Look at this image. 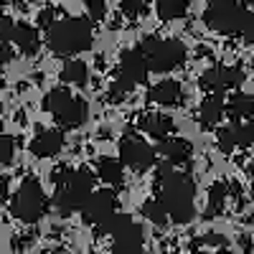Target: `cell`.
Here are the masks:
<instances>
[{"label": "cell", "instance_id": "f1b7e54d", "mask_svg": "<svg viewBox=\"0 0 254 254\" xmlns=\"http://www.w3.org/2000/svg\"><path fill=\"white\" fill-rule=\"evenodd\" d=\"M239 145H242V147L254 145V122H252V120H249L247 125H239Z\"/></svg>", "mask_w": 254, "mask_h": 254}, {"label": "cell", "instance_id": "ba28073f", "mask_svg": "<svg viewBox=\"0 0 254 254\" xmlns=\"http://www.w3.org/2000/svg\"><path fill=\"white\" fill-rule=\"evenodd\" d=\"M147 74H150V69H147V64L142 59V54L137 49L132 51H125L122 59H120V66H117V79L112 84V94L115 99L125 97L127 92H132L137 84H142L147 79Z\"/></svg>", "mask_w": 254, "mask_h": 254}, {"label": "cell", "instance_id": "ac0fdd59", "mask_svg": "<svg viewBox=\"0 0 254 254\" xmlns=\"http://www.w3.org/2000/svg\"><path fill=\"white\" fill-rule=\"evenodd\" d=\"M10 44L18 46L20 54L26 56H33L38 49H41V38H38V31L28 23H15V31H13V41Z\"/></svg>", "mask_w": 254, "mask_h": 254}, {"label": "cell", "instance_id": "9c48e42d", "mask_svg": "<svg viewBox=\"0 0 254 254\" xmlns=\"http://www.w3.org/2000/svg\"><path fill=\"white\" fill-rule=\"evenodd\" d=\"M120 163L135 173H145L155 165V150L137 135H125L120 140Z\"/></svg>", "mask_w": 254, "mask_h": 254}, {"label": "cell", "instance_id": "e0dca14e", "mask_svg": "<svg viewBox=\"0 0 254 254\" xmlns=\"http://www.w3.org/2000/svg\"><path fill=\"white\" fill-rule=\"evenodd\" d=\"M140 130L145 135H150L153 140H165L173 132V120L168 115H160V112H150L140 120Z\"/></svg>", "mask_w": 254, "mask_h": 254}, {"label": "cell", "instance_id": "3957f363", "mask_svg": "<svg viewBox=\"0 0 254 254\" xmlns=\"http://www.w3.org/2000/svg\"><path fill=\"white\" fill-rule=\"evenodd\" d=\"M46 31V44L59 56H74L92 46V23L87 18H61Z\"/></svg>", "mask_w": 254, "mask_h": 254}, {"label": "cell", "instance_id": "44dd1931", "mask_svg": "<svg viewBox=\"0 0 254 254\" xmlns=\"http://www.w3.org/2000/svg\"><path fill=\"white\" fill-rule=\"evenodd\" d=\"M89 79V69H87V64L79 61V59H69L66 64H64V69H61V81L64 84H74V87H84Z\"/></svg>", "mask_w": 254, "mask_h": 254}, {"label": "cell", "instance_id": "1f68e13d", "mask_svg": "<svg viewBox=\"0 0 254 254\" xmlns=\"http://www.w3.org/2000/svg\"><path fill=\"white\" fill-rule=\"evenodd\" d=\"M8 193H10V190H8V178L0 176V206L8 201Z\"/></svg>", "mask_w": 254, "mask_h": 254}, {"label": "cell", "instance_id": "484cf974", "mask_svg": "<svg viewBox=\"0 0 254 254\" xmlns=\"http://www.w3.org/2000/svg\"><path fill=\"white\" fill-rule=\"evenodd\" d=\"M147 5H150V0H122V13L130 20H137L147 10Z\"/></svg>", "mask_w": 254, "mask_h": 254}, {"label": "cell", "instance_id": "6da1fadb", "mask_svg": "<svg viewBox=\"0 0 254 254\" xmlns=\"http://www.w3.org/2000/svg\"><path fill=\"white\" fill-rule=\"evenodd\" d=\"M160 203L165 208L168 219H173L176 224H188L193 219L196 208H193V196H196V186L186 173H178L171 163L160 165Z\"/></svg>", "mask_w": 254, "mask_h": 254}, {"label": "cell", "instance_id": "7c38bea8", "mask_svg": "<svg viewBox=\"0 0 254 254\" xmlns=\"http://www.w3.org/2000/svg\"><path fill=\"white\" fill-rule=\"evenodd\" d=\"M112 249H115V254H145L142 226H137L130 219L122 229H117L112 234Z\"/></svg>", "mask_w": 254, "mask_h": 254}, {"label": "cell", "instance_id": "cb8c5ba5", "mask_svg": "<svg viewBox=\"0 0 254 254\" xmlns=\"http://www.w3.org/2000/svg\"><path fill=\"white\" fill-rule=\"evenodd\" d=\"M219 147L224 153H231L234 147H242L239 145V125H226L219 130Z\"/></svg>", "mask_w": 254, "mask_h": 254}, {"label": "cell", "instance_id": "8fae6325", "mask_svg": "<svg viewBox=\"0 0 254 254\" xmlns=\"http://www.w3.org/2000/svg\"><path fill=\"white\" fill-rule=\"evenodd\" d=\"M242 81H244V71L239 66H219V64H216V66H211V69H206L201 74V79H198L201 89L219 92V94H224L231 87H239Z\"/></svg>", "mask_w": 254, "mask_h": 254}, {"label": "cell", "instance_id": "9a60e30c", "mask_svg": "<svg viewBox=\"0 0 254 254\" xmlns=\"http://www.w3.org/2000/svg\"><path fill=\"white\" fill-rule=\"evenodd\" d=\"M147 99L155 102V104H163V107H178L183 102V87L173 79H165L147 92Z\"/></svg>", "mask_w": 254, "mask_h": 254}, {"label": "cell", "instance_id": "83f0119b", "mask_svg": "<svg viewBox=\"0 0 254 254\" xmlns=\"http://www.w3.org/2000/svg\"><path fill=\"white\" fill-rule=\"evenodd\" d=\"M84 5H87V13L92 20H102L104 13H107V5H104V0H81Z\"/></svg>", "mask_w": 254, "mask_h": 254}, {"label": "cell", "instance_id": "d6a6232c", "mask_svg": "<svg viewBox=\"0 0 254 254\" xmlns=\"http://www.w3.org/2000/svg\"><path fill=\"white\" fill-rule=\"evenodd\" d=\"M249 176H252V188H254V160H252V165H249Z\"/></svg>", "mask_w": 254, "mask_h": 254}, {"label": "cell", "instance_id": "d590c367", "mask_svg": "<svg viewBox=\"0 0 254 254\" xmlns=\"http://www.w3.org/2000/svg\"><path fill=\"white\" fill-rule=\"evenodd\" d=\"M193 254H203V252H193Z\"/></svg>", "mask_w": 254, "mask_h": 254}, {"label": "cell", "instance_id": "f546056e", "mask_svg": "<svg viewBox=\"0 0 254 254\" xmlns=\"http://www.w3.org/2000/svg\"><path fill=\"white\" fill-rule=\"evenodd\" d=\"M13 31H15V23L10 18H0V44H10L13 41Z\"/></svg>", "mask_w": 254, "mask_h": 254}, {"label": "cell", "instance_id": "4316f807", "mask_svg": "<svg viewBox=\"0 0 254 254\" xmlns=\"http://www.w3.org/2000/svg\"><path fill=\"white\" fill-rule=\"evenodd\" d=\"M15 155V140L10 135L0 132V165H8Z\"/></svg>", "mask_w": 254, "mask_h": 254}, {"label": "cell", "instance_id": "7a4b0ae2", "mask_svg": "<svg viewBox=\"0 0 254 254\" xmlns=\"http://www.w3.org/2000/svg\"><path fill=\"white\" fill-rule=\"evenodd\" d=\"M203 23L224 36H252L254 15L247 5L231 3V0H214L203 10Z\"/></svg>", "mask_w": 254, "mask_h": 254}, {"label": "cell", "instance_id": "d6986e66", "mask_svg": "<svg viewBox=\"0 0 254 254\" xmlns=\"http://www.w3.org/2000/svg\"><path fill=\"white\" fill-rule=\"evenodd\" d=\"M226 112L231 120H252L254 117V97L244 92H234L231 99L226 102Z\"/></svg>", "mask_w": 254, "mask_h": 254}, {"label": "cell", "instance_id": "30bf717a", "mask_svg": "<svg viewBox=\"0 0 254 254\" xmlns=\"http://www.w3.org/2000/svg\"><path fill=\"white\" fill-rule=\"evenodd\" d=\"M115 211H117V198H115L112 190H107V188L92 190L89 198L81 206V219L87 224H92V226H99L104 219H110Z\"/></svg>", "mask_w": 254, "mask_h": 254}, {"label": "cell", "instance_id": "5b68a950", "mask_svg": "<svg viewBox=\"0 0 254 254\" xmlns=\"http://www.w3.org/2000/svg\"><path fill=\"white\" fill-rule=\"evenodd\" d=\"M137 51L142 54L145 64L150 71L165 74V71H173L178 66L186 64V44L178 38H160V36H145L140 41Z\"/></svg>", "mask_w": 254, "mask_h": 254}, {"label": "cell", "instance_id": "277c9868", "mask_svg": "<svg viewBox=\"0 0 254 254\" xmlns=\"http://www.w3.org/2000/svg\"><path fill=\"white\" fill-rule=\"evenodd\" d=\"M56 183V196H54V206L59 208L61 216H69L74 211H81L84 201L92 193V173L89 171H71L64 168L54 176Z\"/></svg>", "mask_w": 254, "mask_h": 254}, {"label": "cell", "instance_id": "836d02e7", "mask_svg": "<svg viewBox=\"0 0 254 254\" xmlns=\"http://www.w3.org/2000/svg\"><path fill=\"white\" fill-rule=\"evenodd\" d=\"M231 3H242V5H247V3H254V0H231Z\"/></svg>", "mask_w": 254, "mask_h": 254}, {"label": "cell", "instance_id": "603a6c76", "mask_svg": "<svg viewBox=\"0 0 254 254\" xmlns=\"http://www.w3.org/2000/svg\"><path fill=\"white\" fill-rule=\"evenodd\" d=\"M226 196H229V186H226L224 181H219V183L211 186V190H208V208H206V216H208V219L224 211Z\"/></svg>", "mask_w": 254, "mask_h": 254}, {"label": "cell", "instance_id": "2e32d148", "mask_svg": "<svg viewBox=\"0 0 254 254\" xmlns=\"http://www.w3.org/2000/svg\"><path fill=\"white\" fill-rule=\"evenodd\" d=\"M160 155L165 158V163H171V165H181L190 158V153H193V147H190L188 140L183 137H165L160 140Z\"/></svg>", "mask_w": 254, "mask_h": 254}, {"label": "cell", "instance_id": "5bb4252c", "mask_svg": "<svg viewBox=\"0 0 254 254\" xmlns=\"http://www.w3.org/2000/svg\"><path fill=\"white\" fill-rule=\"evenodd\" d=\"M224 112H226L224 94H219V92H208V97L203 99L201 110H198L201 127H203V130H214V127L219 125V120L224 117Z\"/></svg>", "mask_w": 254, "mask_h": 254}, {"label": "cell", "instance_id": "ffe728a7", "mask_svg": "<svg viewBox=\"0 0 254 254\" xmlns=\"http://www.w3.org/2000/svg\"><path fill=\"white\" fill-rule=\"evenodd\" d=\"M97 173H99V178H102L104 183H107V186H115V188H120L122 181H125L122 163L115 160V158H99V163H97Z\"/></svg>", "mask_w": 254, "mask_h": 254}, {"label": "cell", "instance_id": "52a82bcc", "mask_svg": "<svg viewBox=\"0 0 254 254\" xmlns=\"http://www.w3.org/2000/svg\"><path fill=\"white\" fill-rule=\"evenodd\" d=\"M46 208H49V198H46L44 188H41V183L36 178H26L18 186L15 196L10 201L13 216L18 221H23V224H36L46 214Z\"/></svg>", "mask_w": 254, "mask_h": 254}, {"label": "cell", "instance_id": "4fadbf2b", "mask_svg": "<svg viewBox=\"0 0 254 254\" xmlns=\"http://www.w3.org/2000/svg\"><path fill=\"white\" fill-rule=\"evenodd\" d=\"M64 147V132L61 130H41L31 140V153L36 158H54Z\"/></svg>", "mask_w": 254, "mask_h": 254}, {"label": "cell", "instance_id": "d4e9b609", "mask_svg": "<svg viewBox=\"0 0 254 254\" xmlns=\"http://www.w3.org/2000/svg\"><path fill=\"white\" fill-rule=\"evenodd\" d=\"M142 214H145L147 221H153L155 226H163V224L168 221V214H165L163 203H160V201H153V198L142 203Z\"/></svg>", "mask_w": 254, "mask_h": 254}, {"label": "cell", "instance_id": "4dcf8cb0", "mask_svg": "<svg viewBox=\"0 0 254 254\" xmlns=\"http://www.w3.org/2000/svg\"><path fill=\"white\" fill-rule=\"evenodd\" d=\"M54 20H56V10H54V8H46V10L38 13V26H41V28H49Z\"/></svg>", "mask_w": 254, "mask_h": 254}, {"label": "cell", "instance_id": "e575fe53", "mask_svg": "<svg viewBox=\"0 0 254 254\" xmlns=\"http://www.w3.org/2000/svg\"><path fill=\"white\" fill-rule=\"evenodd\" d=\"M0 132H3V122H0Z\"/></svg>", "mask_w": 254, "mask_h": 254}, {"label": "cell", "instance_id": "7402d4cb", "mask_svg": "<svg viewBox=\"0 0 254 254\" xmlns=\"http://www.w3.org/2000/svg\"><path fill=\"white\" fill-rule=\"evenodd\" d=\"M193 0H155L158 5V15L163 20H176V18H183L190 8Z\"/></svg>", "mask_w": 254, "mask_h": 254}, {"label": "cell", "instance_id": "8992f818", "mask_svg": "<svg viewBox=\"0 0 254 254\" xmlns=\"http://www.w3.org/2000/svg\"><path fill=\"white\" fill-rule=\"evenodd\" d=\"M44 110L54 115V120L64 127V130H76L87 122V102L81 97H74L69 89H51L46 97H44Z\"/></svg>", "mask_w": 254, "mask_h": 254}]
</instances>
